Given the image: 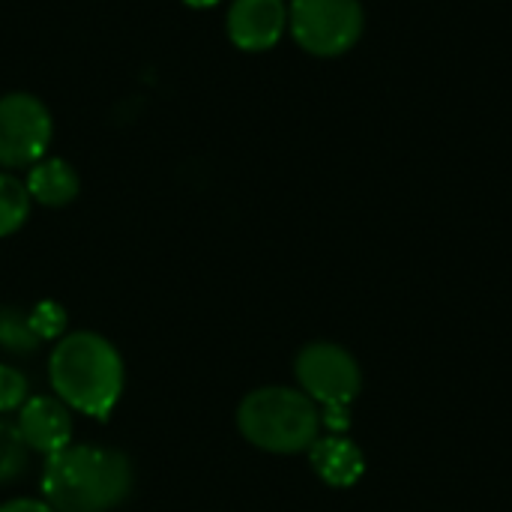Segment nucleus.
Returning a JSON list of instances; mask_svg holds the SVG:
<instances>
[{
	"instance_id": "1",
	"label": "nucleus",
	"mask_w": 512,
	"mask_h": 512,
	"mask_svg": "<svg viewBox=\"0 0 512 512\" xmlns=\"http://www.w3.org/2000/svg\"><path fill=\"white\" fill-rule=\"evenodd\" d=\"M132 492V465L120 450L69 444L48 456L42 495L54 512H108Z\"/></svg>"
},
{
	"instance_id": "2",
	"label": "nucleus",
	"mask_w": 512,
	"mask_h": 512,
	"mask_svg": "<svg viewBox=\"0 0 512 512\" xmlns=\"http://www.w3.org/2000/svg\"><path fill=\"white\" fill-rule=\"evenodd\" d=\"M57 399L87 417L108 420L123 393V360L117 348L90 330L63 336L48 360Z\"/></svg>"
},
{
	"instance_id": "3",
	"label": "nucleus",
	"mask_w": 512,
	"mask_h": 512,
	"mask_svg": "<svg viewBox=\"0 0 512 512\" xmlns=\"http://www.w3.org/2000/svg\"><path fill=\"white\" fill-rule=\"evenodd\" d=\"M237 426L240 435L264 453H309L321 438V408L303 390L261 387L240 402Z\"/></svg>"
},
{
	"instance_id": "4",
	"label": "nucleus",
	"mask_w": 512,
	"mask_h": 512,
	"mask_svg": "<svg viewBox=\"0 0 512 512\" xmlns=\"http://www.w3.org/2000/svg\"><path fill=\"white\" fill-rule=\"evenodd\" d=\"M288 27L303 51L336 57L357 45L363 33V6L357 0H291Z\"/></svg>"
},
{
	"instance_id": "5",
	"label": "nucleus",
	"mask_w": 512,
	"mask_h": 512,
	"mask_svg": "<svg viewBox=\"0 0 512 512\" xmlns=\"http://www.w3.org/2000/svg\"><path fill=\"white\" fill-rule=\"evenodd\" d=\"M300 390L318 405H351L363 390V372L351 351L336 342H312L294 363Z\"/></svg>"
},
{
	"instance_id": "6",
	"label": "nucleus",
	"mask_w": 512,
	"mask_h": 512,
	"mask_svg": "<svg viewBox=\"0 0 512 512\" xmlns=\"http://www.w3.org/2000/svg\"><path fill=\"white\" fill-rule=\"evenodd\" d=\"M51 141V114L30 93H9L0 99V165H36Z\"/></svg>"
},
{
	"instance_id": "7",
	"label": "nucleus",
	"mask_w": 512,
	"mask_h": 512,
	"mask_svg": "<svg viewBox=\"0 0 512 512\" xmlns=\"http://www.w3.org/2000/svg\"><path fill=\"white\" fill-rule=\"evenodd\" d=\"M288 27L285 0H234L228 12V36L243 51L273 48Z\"/></svg>"
},
{
	"instance_id": "8",
	"label": "nucleus",
	"mask_w": 512,
	"mask_h": 512,
	"mask_svg": "<svg viewBox=\"0 0 512 512\" xmlns=\"http://www.w3.org/2000/svg\"><path fill=\"white\" fill-rule=\"evenodd\" d=\"M18 432L24 444L36 453L54 456L72 444V417L69 408L54 396H33L18 408Z\"/></svg>"
},
{
	"instance_id": "9",
	"label": "nucleus",
	"mask_w": 512,
	"mask_h": 512,
	"mask_svg": "<svg viewBox=\"0 0 512 512\" xmlns=\"http://www.w3.org/2000/svg\"><path fill=\"white\" fill-rule=\"evenodd\" d=\"M309 462H312V471L333 489H351L366 474L363 450L345 435L318 438L309 447Z\"/></svg>"
},
{
	"instance_id": "10",
	"label": "nucleus",
	"mask_w": 512,
	"mask_h": 512,
	"mask_svg": "<svg viewBox=\"0 0 512 512\" xmlns=\"http://www.w3.org/2000/svg\"><path fill=\"white\" fill-rule=\"evenodd\" d=\"M24 186L33 201L45 207H63L78 195V174L63 159H39Z\"/></svg>"
},
{
	"instance_id": "11",
	"label": "nucleus",
	"mask_w": 512,
	"mask_h": 512,
	"mask_svg": "<svg viewBox=\"0 0 512 512\" xmlns=\"http://www.w3.org/2000/svg\"><path fill=\"white\" fill-rule=\"evenodd\" d=\"M30 213V192L12 174H0V237L15 234Z\"/></svg>"
},
{
	"instance_id": "12",
	"label": "nucleus",
	"mask_w": 512,
	"mask_h": 512,
	"mask_svg": "<svg viewBox=\"0 0 512 512\" xmlns=\"http://www.w3.org/2000/svg\"><path fill=\"white\" fill-rule=\"evenodd\" d=\"M0 348L12 354H33L39 348V339L30 327L27 312L3 306L0 309Z\"/></svg>"
},
{
	"instance_id": "13",
	"label": "nucleus",
	"mask_w": 512,
	"mask_h": 512,
	"mask_svg": "<svg viewBox=\"0 0 512 512\" xmlns=\"http://www.w3.org/2000/svg\"><path fill=\"white\" fill-rule=\"evenodd\" d=\"M27 468V444L15 423L0 417V483H12Z\"/></svg>"
},
{
	"instance_id": "14",
	"label": "nucleus",
	"mask_w": 512,
	"mask_h": 512,
	"mask_svg": "<svg viewBox=\"0 0 512 512\" xmlns=\"http://www.w3.org/2000/svg\"><path fill=\"white\" fill-rule=\"evenodd\" d=\"M27 318H30V327H33V333H36L39 342H45V339H63L66 312H63V306H57L54 300L36 303V306L27 312Z\"/></svg>"
},
{
	"instance_id": "15",
	"label": "nucleus",
	"mask_w": 512,
	"mask_h": 512,
	"mask_svg": "<svg viewBox=\"0 0 512 512\" xmlns=\"http://www.w3.org/2000/svg\"><path fill=\"white\" fill-rule=\"evenodd\" d=\"M24 402H27V378L12 366H0V414L18 411Z\"/></svg>"
},
{
	"instance_id": "16",
	"label": "nucleus",
	"mask_w": 512,
	"mask_h": 512,
	"mask_svg": "<svg viewBox=\"0 0 512 512\" xmlns=\"http://www.w3.org/2000/svg\"><path fill=\"white\" fill-rule=\"evenodd\" d=\"M0 512H54V507H48L45 501H30V498H15L6 501Z\"/></svg>"
},
{
	"instance_id": "17",
	"label": "nucleus",
	"mask_w": 512,
	"mask_h": 512,
	"mask_svg": "<svg viewBox=\"0 0 512 512\" xmlns=\"http://www.w3.org/2000/svg\"><path fill=\"white\" fill-rule=\"evenodd\" d=\"M189 6H195V9H207V6H216L219 0H186Z\"/></svg>"
}]
</instances>
